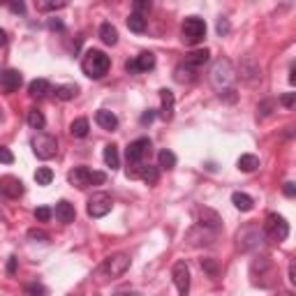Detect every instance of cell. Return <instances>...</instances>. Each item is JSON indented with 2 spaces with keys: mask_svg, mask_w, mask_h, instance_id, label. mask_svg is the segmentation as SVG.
I'll return each mask as SVG.
<instances>
[{
  "mask_svg": "<svg viewBox=\"0 0 296 296\" xmlns=\"http://www.w3.org/2000/svg\"><path fill=\"white\" fill-rule=\"evenodd\" d=\"M79 93V88L74 86V83H67V86H58L56 88V97L63 100V102H67V100H74Z\"/></svg>",
  "mask_w": 296,
  "mask_h": 296,
  "instance_id": "cell-30",
  "label": "cell"
},
{
  "mask_svg": "<svg viewBox=\"0 0 296 296\" xmlns=\"http://www.w3.org/2000/svg\"><path fill=\"white\" fill-rule=\"evenodd\" d=\"M127 269H130V257H127V255H114V257H109L105 262V266H102V271H105L109 278H121V275L127 273Z\"/></svg>",
  "mask_w": 296,
  "mask_h": 296,
  "instance_id": "cell-7",
  "label": "cell"
},
{
  "mask_svg": "<svg viewBox=\"0 0 296 296\" xmlns=\"http://www.w3.org/2000/svg\"><path fill=\"white\" fill-rule=\"evenodd\" d=\"M17 264H19L17 257H10V262H7V273H10V275L17 273Z\"/></svg>",
  "mask_w": 296,
  "mask_h": 296,
  "instance_id": "cell-43",
  "label": "cell"
},
{
  "mask_svg": "<svg viewBox=\"0 0 296 296\" xmlns=\"http://www.w3.org/2000/svg\"><path fill=\"white\" fill-rule=\"evenodd\" d=\"M28 90H30V95H33V97L42 100V97H46V95L51 93V83L46 81V79H35V81L28 86Z\"/></svg>",
  "mask_w": 296,
  "mask_h": 296,
  "instance_id": "cell-21",
  "label": "cell"
},
{
  "mask_svg": "<svg viewBox=\"0 0 296 296\" xmlns=\"http://www.w3.org/2000/svg\"><path fill=\"white\" fill-rule=\"evenodd\" d=\"M88 130H90V123L86 121V118H77V121L70 125V134L77 139H83L88 134Z\"/></svg>",
  "mask_w": 296,
  "mask_h": 296,
  "instance_id": "cell-26",
  "label": "cell"
},
{
  "mask_svg": "<svg viewBox=\"0 0 296 296\" xmlns=\"http://www.w3.org/2000/svg\"><path fill=\"white\" fill-rule=\"evenodd\" d=\"M26 291H28V294H44L46 289H44L42 285H28V287H26Z\"/></svg>",
  "mask_w": 296,
  "mask_h": 296,
  "instance_id": "cell-44",
  "label": "cell"
},
{
  "mask_svg": "<svg viewBox=\"0 0 296 296\" xmlns=\"http://www.w3.org/2000/svg\"><path fill=\"white\" fill-rule=\"evenodd\" d=\"M0 162L3 165H12L14 162V155H12L10 148H0Z\"/></svg>",
  "mask_w": 296,
  "mask_h": 296,
  "instance_id": "cell-39",
  "label": "cell"
},
{
  "mask_svg": "<svg viewBox=\"0 0 296 296\" xmlns=\"http://www.w3.org/2000/svg\"><path fill=\"white\" fill-rule=\"evenodd\" d=\"M67 5V0H35V7L39 12H56V10H63Z\"/></svg>",
  "mask_w": 296,
  "mask_h": 296,
  "instance_id": "cell-28",
  "label": "cell"
},
{
  "mask_svg": "<svg viewBox=\"0 0 296 296\" xmlns=\"http://www.w3.org/2000/svg\"><path fill=\"white\" fill-rule=\"evenodd\" d=\"M289 282L291 285H296V264L294 262L289 264Z\"/></svg>",
  "mask_w": 296,
  "mask_h": 296,
  "instance_id": "cell-47",
  "label": "cell"
},
{
  "mask_svg": "<svg viewBox=\"0 0 296 296\" xmlns=\"http://www.w3.org/2000/svg\"><path fill=\"white\" fill-rule=\"evenodd\" d=\"M107 176L102 171H90V185H100V183H105Z\"/></svg>",
  "mask_w": 296,
  "mask_h": 296,
  "instance_id": "cell-41",
  "label": "cell"
},
{
  "mask_svg": "<svg viewBox=\"0 0 296 296\" xmlns=\"http://www.w3.org/2000/svg\"><path fill=\"white\" fill-rule=\"evenodd\" d=\"M171 275H174V285H176V289H178V294L185 296L187 291H190V269H187V264L176 262Z\"/></svg>",
  "mask_w": 296,
  "mask_h": 296,
  "instance_id": "cell-9",
  "label": "cell"
},
{
  "mask_svg": "<svg viewBox=\"0 0 296 296\" xmlns=\"http://www.w3.org/2000/svg\"><path fill=\"white\" fill-rule=\"evenodd\" d=\"M234 81H236V72H234V67H231V63L227 61V58H220L213 65V70H211V83H213L215 90H220V95H222V93H234V90H231Z\"/></svg>",
  "mask_w": 296,
  "mask_h": 296,
  "instance_id": "cell-2",
  "label": "cell"
},
{
  "mask_svg": "<svg viewBox=\"0 0 296 296\" xmlns=\"http://www.w3.org/2000/svg\"><path fill=\"white\" fill-rule=\"evenodd\" d=\"M227 30H229V23H227L225 19H220V21H218V33H220V35H225Z\"/></svg>",
  "mask_w": 296,
  "mask_h": 296,
  "instance_id": "cell-45",
  "label": "cell"
},
{
  "mask_svg": "<svg viewBox=\"0 0 296 296\" xmlns=\"http://www.w3.org/2000/svg\"><path fill=\"white\" fill-rule=\"evenodd\" d=\"M28 238H33V241H49V234H44L39 229H30L28 231Z\"/></svg>",
  "mask_w": 296,
  "mask_h": 296,
  "instance_id": "cell-40",
  "label": "cell"
},
{
  "mask_svg": "<svg viewBox=\"0 0 296 296\" xmlns=\"http://www.w3.org/2000/svg\"><path fill=\"white\" fill-rule=\"evenodd\" d=\"M155 116H158V114H155V111H153V109H148V111H146V114H143V116H141V125H151V123H153V121H155Z\"/></svg>",
  "mask_w": 296,
  "mask_h": 296,
  "instance_id": "cell-42",
  "label": "cell"
},
{
  "mask_svg": "<svg viewBox=\"0 0 296 296\" xmlns=\"http://www.w3.org/2000/svg\"><path fill=\"white\" fill-rule=\"evenodd\" d=\"M155 67V56L151 54V51H143V54H139L134 61H127L125 63V70L130 72V74H139V72H148Z\"/></svg>",
  "mask_w": 296,
  "mask_h": 296,
  "instance_id": "cell-10",
  "label": "cell"
},
{
  "mask_svg": "<svg viewBox=\"0 0 296 296\" xmlns=\"http://www.w3.org/2000/svg\"><path fill=\"white\" fill-rule=\"evenodd\" d=\"M0 194L7 199H19L23 194V183L17 176H3L0 178Z\"/></svg>",
  "mask_w": 296,
  "mask_h": 296,
  "instance_id": "cell-11",
  "label": "cell"
},
{
  "mask_svg": "<svg viewBox=\"0 0 296 296\" xmlns=\"http://www.w3.org/2000/svg\"><path fill=\"white\" fill-rule=\"evenodd\" d=\"M74 215H77V211H74V206H72L70 202H58L56 204V218L61 220V222L70 225V222H74Z\"/></svg>",
  "mask_w": 296,
  "mask_h": 296,
  "instance_id": "cell-18",
  "label": "cell"
},
{
  "mask_svg": "<svg viewBox=\"0 0 296 296\" xmlns=\"http://www.w3.org/2000/svg\"><path fill=\"white\" fill-rule=\"evenodd\" d=\"M158 167L160 169H167V171L174 169L176 167V155L171 153V151H167V148L165 151H160L158 153Z\"/></svg>",
  "mask_w": 296,
  "mask_h": 296,
  "instance_id": "cell-29",
  "label": "cell"
},
{
  "mask_svg": "<svg viewBox=\"0 0 296 296\" xmlns=\"http://www.w3.org/2000/svg\"><path fill=\"white\" fill-rule=\"evenodd\" d=\"M280 102H282V107H285V109H294V105H296V93L282 95V97H280Z\"/></svg>",
  "mask_w": 296,
  "mask_h": 296,
  "instance_id": "cell-37",
  "label": "cell"
},
{
  "mask_svg": "<svg viewBox=\"0 0 296 296\" xmlns=\"http://www.w3.org/2000/svg\"><path fill=\"white\" fill-rule=\"evenodd\" d=\"M209 61H211V51H209V49H194L192 54H187V56H185V65L194 67V70L204 67Z\"/></svg>",
  "mask_w": 296,
  "mask_h": 296,
  "instance_id": "cell-16",
  "label": "cell"
},
{
  "mask_svg": "<svg viewBox=\"0 0 296 296\" xmlns=\"http://www.w3.org/2000/svg\"><path fill=\"white\" fill-rule=\"evenodd\" d=\"M257 167H259V158H257V155L245 153V155H241V158H238V169H241V171H245V174L255 171Z\"/></svg>",
  "mask_w": 296,
  "mask_h": 296,
  "instance_id": "cell-25",
  "label": "cell"
},
{
  "mask_svg": "<svg viewBox=\"0 0 296 296\" xmlns=\"http://www.w3.org/2000/svg\"><path fill=\"white\" fill-rule=\"evenodd\" d=\"M5 44H7V33L0 28V46H5Z\"/></svg>",
  "mask_w": 296,
  "mask_h": 296,
  "instance_id": "cell-49",
  "label": "cell"
},
{
  "mask_svg": "<svg viewBox=\"0 0 296 296\" xmlns=\"http://www.w3.org/2000/svg\"><path fill=\"white\" fill-rule=\"evenodd\" d=\"M35 181H37V185H49V183L54 181V171H51L49 167H39V169L35 171Z\"/></svg>",
  "mask_w": 296,
  "mask_h": 296,
  "instance_id": "cell-32",
  "label": "cell"
},
{
  "mask_svg": "<svg viewBox=\"0 0 296 296\" xmlns=\"http://www.w3.org/2000/svg\"><path fill=\"white\" fill-rule=\"evenodd\" d=\"M160 102H162L160 116H162L165 121H171V118H174V93L167 90V88H162V90H160Z\"/></svg>",
  "mask_w": 296,
  "mask_h": 296,
  "instance_id": "cell-14",
  "label": "cell"
},
{
  "mask_svg": "<svg viewBox=\"0 0 296 296\" xmlns=\"http://www.w3.org/2000/svg\"><path fill=\"white\" fill-rule=\"evenodd\" d=\"M174 79H176L178 83H192L194 79H197V70L183 63V65H178V67L174 70Z\"/></svg>",
  "mask_w": 296,
  "mask_h": 296,
  "instance_id": "cell-19",
  "label": "cell"
},
{
  "mask_svg": "<svg viewBox=\"0 0 296 296\" xmlns=\"http://www.w3.org/2000/svg\"><path fill=\"white\" fill-rule=\"evenodd\" d=\"M181 35H183V42L194 46V44H199L206 37V21L199 17H187L181 26Z\"/></svg>",
  "mask_w": 296,
  "mask_h": 296,
  "instance_id": "cell-3",
  "label": "cell"
},
{
  "mask_svg": "<svg viewBox=\"0 0 296 296\" xmlns=\"http://www.w3.org/2000/svg\"><path fill=\"white\" fill-rule=\"evenodd\" d=\"M28 125L33 127V130H42V127L46 125L42 111H37V109H30V111H28Z\"/></svg>",
  "mask_w": 296,
  "mask_h": 296,
  "instance_id": "cell-31",
  "label": "cell"
},
{
  "mask_svg": "<svg viewBox=\"0 0 296 296\" xmlns=\"http://www.w3.org/2000/svg\"><path fill=\"white\" fill-rule=\"evenodd\" d=\"M111 209H114V199L107 192H97L88 199V215L90 218H105L107 213H111Z\"/></svg>",
  "mask_w": 296,
  "mask_h": 296,
  "instance_id": "cell-6",
  "label": "cell"
},
{
  "mask_svg": "<svg viewBox=\"0 0 296 296\" xmlns=\"http://www.w3.org/2000/svg\"><path fill=\"white\" fill-rule=\"evenodd\" d=\"M134 10L132 12H137V14H143V17H146L148 12H151V7H153V0H134Z\"/></svg>",
  "mask_w": 296,
  "mask_h": 296,
  "instance_id": "cell-33",
  "label": "cell"
},
{
  "mask_svg": "<svg viewBox=\"0 0 296 296\" xmlns=\"http://www.w3.org/2000/svg\"><path fill=\"white\" fill-rule=\"evenodd\" d=\"M21 81H23L21 72L19 70H7V72L0 74V90H3V93H14V90L21 88Z\"/></svg>",
  "mask_w": 296,
  "mask_h": 296,
  "instance_id": "cell-12",
  "label": "cell"
},
{
  "mask_svg": "<svg viewBox=\"0 0 296 296\" xmlns=\"http://www.w3.org/2000/svg\"><path fill=\"white\" fill-rule=\"evenodd\" d=\"M197 222L199 227H209V229H220L222 227V220H220V215L215 213L213 209H197Z\"/></svg>",
  "mask_w": 296,
  "mask_h": 296,
  "instance_id": "cell-13",
  "label": "cell"
},
{
  "mask_svg": "<svg viewBox=\"0 0 296 296\" xmlns=\"http://www.w3.org/2000/svg\"><path fill=\"white\" fill-rule=\"evenodd\" d=\"M137 176H139V178H143L148 185H155V183L160 181V169H158V167H153V165H143L141 171H139Z\"/></svg>",
  "mask_w": 296,
  "mask_h": 296,
  "instance_id": "cell-24",
  "label": "cell"
},
{
  "mask_svg": "<svg viewBox=\"0 0 296 296\" xmlns=\"http://www.w3.org/2000/svg\"><path fill=\"white\" fill-rule=\"evenodd\" d=\"M231 204H234L238 211H243V213L253 211V206H255L253 197H250V194H245V192H234V194H231Z\"/></svg>",
  "mask_w": 296,
  "mask_h": 296,
  "instance_id": "cell-20",
  "label": "cell"
},
{
  "mask_svg": "<svg viewBox=\"0 0 296 296\" xmlns=\"http://www.w3.org/2000/svg\"><path fill=\"white\" fill-rule=\"evenodd\" d=\"M7 5H10V10L14 12V14H23V12H26L23 0H7Z\"/></svg>",
  "mask_w": 296,
  "mask_h": 296,
  "instance_id": "cell-38",
  "label": "cell"
},
{
  "mask_svg": "<svg viewBox=\"0 0 296 296\" xmlns=\"http://www.w3.org/2000/svg\"><path fill=\"white\" fill-rule=\"evenodd\" d=\"M30 146H33V153L37 155L39 160H51L56 155V151H58V139H56L54 134L39 132V134H35L33 137Z\"/></svg>",
  "mask_w": 296,
  "mask_h": 296,
  "instance_id": "cell-4",
  "label": "cell"
},
{
  "mask_svg": "<svg viewBox=\"0 0 296 296\" xmlns=\"http://www.w3.org/2000/svg\"><path fill=\"white\" fill-rule=\"evenodd\" d=\"M67 181L72 183V185L77 187H88L90 185V169H86V167H77V169H72L70 174H67Z\"/></svg>",
  "mask_w": 296,
  "mask_h": 296,
  "instance_id": "cell-15",
  "label": "cell"
},
{
  "mask_svg": "<svg viewBox=\"0 0 296 296\" xmlns=\"http://www.w3.org/2000/svg\"><path fill=\"white\" fill-rule=\"evenodd\" d=\"M146 26H148V21H146V17H143V14L132 12L130 17H127V28H130L132 33H143V30H146Z\"/></svg>",
  "mask_w": 296,
  "mask_h": 296,
  "instance_id": "cell-23",
  "label": "cell"
},
{
  "mask_svg": "<svg viewBox=\"0 0 296 296\" xmlns=\"http://www.w3.org/2000/svg\"><path fill=\"white\" fill-rule=\"evenodd\" d=\"M264 236H269L271 241L282 243L287 236H289V225H287V220L282 218V215L271 213L269 218H266V222H264Z\"/></svg>",
  "mask_w": 296,
  "mask_h": 296,
  "instance_id": "cell-5",
  "label": "cell"
},
{
  "mask_svg": "<svg viewBox=\"0 0 296 296\" xmlns=\"http://www.w3.org/2000/svg\"><path fill=\"white\" fill-rule=\"evenodd\" d=\"M5 3H7V0H0V5H5Z\"/></svg>",
  "mask_w": 296,
  "mask_h": 296,
  "instance_id": "cell-51",
  "label": "cell"
},
{
  "mask_svg": "<svg viewBox=\"0 0 296 296\" xmlns=\"http://www.w3.org/2000/svg\"><path fill=\"white\" fill-rule=\"evenodd\" d=\"M95 123H97L102 130H111V132L118 127V118H116L111 111H107V109H100L97 114H95Z\"/></svg>",
  "mask_w": 296,
  "mask_h": 296,
  "instance_id": "cell-17",
  "label": "cell"
},
{
  "mask_svg": "<svg viewBox=\"0 0 296 296\" xmlns=\"http://www.w3.org/2000/svg\"><path fill=\"white\" fill-rule=\"evenodd\" d=\"M289 83H296V67L289 70Z\"/></svg>",
  "mask_w": 296,
  "mask_h": 296,
  "instance_id": "cell-50",
  "label": "cell"
},
{
  "mask_svg": "<svg viewBox=\"0 0 296 296\" xmlns=\"http://www.w3.org/2000/svg\"><path fill=\"white\" fill-rule=\"evenodd\" d=\"M285 194H287V197H294V194H296V185H294V183H285Z\"/></svg>",
  "mask_w": 296,
  "mask_h": 296,
  "instance_id": "cell-46",
  "label": "cell"
},
{
  "mask_svg": "<svg viewBox=\"0 0 296 296\" xmlns=\"http://www.w3.org/2000/svg\"><path fill=\"white\" fill-rule=\"evenodd\" d=\"M148 153H151V139L141 137V139H137V141H132L130 146H127L125 158H127V162H130V165H139V162H141Z\"/></svg>",
  "mask_w": 296,
  "mask_h": 296,
  "instance_id": "cell-8",
  "label": "cell"
},
{
  "mask_svg": "<svg viewBox=\"0 0 296 296\" xmlns=\"http://www.w3.org/2000/svg\"><path fill=\"white\" fill-rule=\"evenodd\" d=\"M51 215H54V213H51L49 206H39V209H35V218H37L39 222H49Z\"/></svg>",
  "mask_w": 296,
  "mask_h": 296,
  "instance_id": "cell-35",
  "label": "cell"
},
{
  "mask_svg": "<svg viewBox=\"0 0 296 296\" xmlns=\"http://www.w3.org/2000/svg\"><path fill=\"white\" fill-rule=\"evenodd\" d=\"M105 162H107V167H111V169H118V167H121V158H118V146L109 143V146L105 148Z\"/></svg>",
  "mask_w": 296,
  "mask_h": 296,
  "instance_id": "cell-27",
  "label": "cell"
},
{
  "mask_svg": "<svg viewBox=\"0 0 296 296\" xmlns=\"http://www.w3.org/2000/svg\"><path fill=\"white\" fill-rule=\"evenodd\" d=\"M273 107H275L273 100H266V102H262V105H259V118H266V116L271 114V109H273Z\"/></svg>",
  "mask_w": 296,
  "mask_h": 296,
  "instance_id": "cell-36",
  "label": "cell"
},
{
  "mask_svg": "<svg viewBox=\"0 0 296 296\" xmlns=\"http://www.w3.org/2000/svg\"><path fill=\"white\" fill-rule=\"evenodd\" d=\"M202 269L206 271L211 278H215V275H218V262H215V259H202Z\"/></svg>",
  "mask_w": 296,
  "mask_h": 296,
  "instance_id": "cell-34",
  "label": "cell"
},
{
  "mask_svg": "<svg viewBox=\"0 0 296 296\" xmlns=\"http://www.w3.org/2000/svg\"><path fill=\"white\" fill-rule=\"evenodd\" d=\"M100 39L107 44V46H114L118 42V30H116L111 23H102L100 26Z\"/></svg>",
  "mask_w": 296,
  "mask_h": 296,
  "instance_id": "cell-22",
  "label": "cell"
},
{
  "mask_svg": "<svg viewBox=\"0 0 296 296\" xmlns=\"http://www.w3.org/2000/svg\"><path fill=\"white\" fill-rule=\"evenodd\" d=\"M49 28L51 30H63L65 26H63V21H49Z\"/></svg>",
  "mask_w": 296,
  "mask_h": 296,
  "instance_id": "cell-48",
  "label": "cell"
},
{
  "mask_svg": "<svg viewBox=\"0 0 296 296\" xmlns=\"http://www.w3.org/2000/svg\"><path fill=\"white\" fill-rule=\"evenodd\" d=\"M109 67H111V58L100 49L86 51V56H83V61H81L83 74L90 79H102L107 72H109Z\"/></svg>",
  "mask_w": 296,
  "mask_h": 296,
  "instance_id": "cell-1",
  "label": "cell"
}]
</instances>
